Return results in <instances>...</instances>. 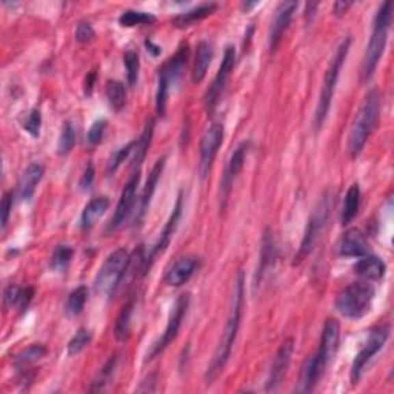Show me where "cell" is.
Instances as JSON below:
<instances>
[{
    "mask_svg": "<svg viewBox=\"0 0 394 394\" xmlns=\"http://www.w3.org/2000/svg\"><path fill=\"white\" fill-rule=\"evenodd\" d=\"M244 294H245V279H244V273L240 271V273L237 274L236 285H234L231 308H230V314H228L224 334H222L220 337V342L218 345V348H215L214 351V356L211 362H209L207 374H205V380L208 385L213 384V382L218 379V376L224 371L226 362L228 359H230L233 345L234 342H236V337L239 332L240 319H242Z\"/></svg>",
    "mask_w": 394,
    "mask_h": 394,
    "instance_id": "6da1fadb",
    "label": "cell"
},
{
    "mask_svg": "<svg viewBox=\"0 0 394 394\" xmlns=\"http://www.w3.org/2000/svg\"><path fill=\"white\" fill-rule=\"evenodd\" d=\"M379 108H380L379 92L378 90H371L367 94L365 101H363L359 113H357L353 125H351L350 129L348 153L353 159L359 156L363 145L367 144L369 134H371L376 123H378Z\"/></svg>",
    "mask_w": 394,
    "mask_h": 394,
    "instance_id": "7a4b0ae2",
    "label": "cell"
},
{
    "mask_svg": "<svg viewBox=\"0 0 394 394\" xmlns=\"http://www.w3.org/2000/svg\"><path fill=\"white\" fill-rule=\"evenodd\" d=\"M391 18H393V3L386 2L380 6L374 18L373 34L369 37L367 51L365 55H363V65H362L363 80H368L371 77L374 70L378 68L379 60L385 49L388 28H390L391 25Z\"/></svg>",
    "mask_w": 394,
    "mask_h": 394,
    "instance_id": "3957f363",
    "label": "cell"
},
{
    "mask_svg": "<svg viewBox=\"0 0 394 394\" xmlns=\"http://www.w3.org/2000/svg\"><path fill=\"white\" fill-rule=\"evenodd\" d=\"M350 45H351V39L350 37H345V39L341 42V45L337 47L336 53H334V55H332V59L330 60V64H328V68H326V71H325L322 91H320L316 114H314V127H316V129L322 128L326 116H328L331 98H332V96H334L339 74H341V70L345 64V60H347Z\"/></svg>",
    "mask_w": 394,
    "mask_h": 394,
    "instance_id": "277c9868",
    "label": "cell"
},
{
    "mask_svg": "<svg viewBox=\"0 0 394 394\" xmlns=\"http://www.w3.org/2000/svg\"><path fill=\"white\" fill-rule=\"evenodd\" d=\"M374 300V287L363 280L351 283L336 299L337 311L347 319H360L371 310Z\"/></svg>",
    "mask_w": 394,
    "mask_h": 394,
    "instance_id": "5b68a950",
    "label": "cell"
},
{
    "mask_svg": "<svg viewBox=\"0 0 394 394\" xmlns=\"http://www.w3.org/2000/svg\"><path fill=\"white\" fill-rule=\"evenodd\" d=\"M129 261H131V257H129L127 250L119 248L111 252L96 276V291L103 296H113L127 274Z\"/></svg>",
    "mask_w": 394,
    "mask_h": 394,
    "instance_id": "8992f818",
    "label": "cell"
},
{
    "mask_svg": "<svg viewBox=\"0 0 394 394\" xmlns=\"http://www.w3.org/2000/svg\"><path fill=\"white\" fill-rule=\"evenodd\" d=\"M188 60V47L185 45L179 48V51L172 55L170 60L162 66L159 71V80H157V94H156V108L159 116L165 114L166 109V101H168L170 91L172 86H176L179 80H181L182 74L185 71Z\"/></svg>",
    "mask_w": 394,
    "mask_h": 394,
    "instance_id": "52a82bcc",
    "label": "cell"
},
{
    "mask_svg": "<svg viewBox=\"0 0 394 394\" xmlns=\"http://www.w3.org/2000/svg\"><path fill=\"white\" fill-rule=\"evenodd\" d=\"M330 208H331V197L324 196L322 200H320L317 203V207L314 208L311 218L308 219L304 237H302V242H300V248L294 259V265L300 263L311 252L313 246L314 244H316V240L319 237V234L322 233V230L326 225V220H328Z\"/></svg>",
    "mask_w": 394,
    "mask_h": 394,
    "instance_id": "ba28073f",
    "label": "cell"
},
{
    "mask_svg": "<svg viewBox=\"0 0 394 394\" xmlns=\"http://www.w3.org/2000/svg\"><path fill=\"white\" fill-rule=\"evenodd\" d=\"M386 339H388V326H378V328H374L369 332L367 342L363 343L362 350L356 354L353 365H351V382H353V385L359 384L363 368L367 367L369 359L384 347Z\"/></svg>",
    "mask_w": 394,
    "mask_h": 394,
    "instance_id": "9c48e42d",
    "label": "cell"
},
{
    "mask_svg": "<svg viewBox=\"0 0 394 394\" xmlns=\"http://www.w3.org/2000/svg\"><path fill=\"white\" fill-rule=\"evenodd\" d=\"M188 305H189L188 294H181L176 299L174 305H172V310L170 313V319H168V324H166L165 332L162 334V337H160V341L151 348L150 354H148V359H154V357L162 353V351L177 337V332L179 330H181L182 320L185 317V314H187Z\"/></svg>",
    "mask_w": 394,
    "mask_h": 394,
    "instance_id": "30bf717a",
    "label": "cell"
},
{
    "mask_svg": "<svg viewBox=\"0 0 394 394\" xmlns=\"http://www.w3.org/2000/svg\"><path fill=\"white\" fill-rule=\"evenodd\" d=\"M222 140H224V127L220 123H211L205 129V133H203L199 148V165H197V168H199V174L202 179L211 170L215 154H218L222 145Z\"/></svg>",
    "mask_w": 394,
    "mask_h": 394,
    "instance_id": "8fae6325",
    "label": "cell"
},
{
    "mask_svg": "<svg viewBox=\"0 0 394 394\" xmlns=\"http://www.w3.org/2000/svg\"><path fill=\"white\" fill-rule=\"evenodd\" d=\"M234 64H236V49H234L233 45H228L225 48V54L219 66V71L218 74H215L213 83L211 86H209L205 94V107L208 109V113H211V111L215 108V105L219 103L222 92H224L225 86L228 83V79H230L231 76Z\"/></svg>",
    "mask_w": 394,
    "mask_h": 394,
    "instance_id": "7c38bea8",
    "label": "cell"
},
{
    "mask_svg": "<svg viewBox=\"0 0 394 394\" xmlns=\"http://www.w3.org/2000/svg\"><path fill=\"white\" fill-rule=\"evenodd\" d=\"M293 350H294V341L291 337L287 339V341H283L279 350H277V353L274 356V360H273V365H271V371H270L268 380H267V386H265V390L267 391L279 390L280 384L283 382V379H285L289 362H291Z\"/></svg>",
    "mask_w": 394,
    "mask_h": 394,
    "instance_id": "4fadbf2b",
    "label": "cell"
},
{
    "mask_svg": "<svg viewBox=\"0 0 394 394\" xmlns=\"http://www.w3.org/2000/svg\"><path fill=\"white\" fill-rule=\"evenodd\" d=\"M248 142H242L239 144L236 150H234L233 156L230 159V163L226 166V171L224 174V179H222V187H220V199H222V208H225L228 196H230V191L233 188V183L236 181L237 176L240 174V171L244 168L245 159H246V153H248Z\"/></svg>",
    "mask_w": 394,
    "mask_h": 394,
    "instance_id": "5bb4252c",
    "label": "cell"
},
{
    "mask_svg": "<svg viewBox=\"0 0 394 394\" xmlns=\"http://www.w3.org/2000/svg\"><path fill=\"white\" fill-rule=\"evenodd\" d=\"M182 200H183V199H182V194H179L177 200H176V205H174V209H172V213H171V215H170L168 222H166V225L163 226L162 233H160V237H159V240H157V244L154 245V248L151 250L150 256L145 257L144 270H142V274H146V271L150 270V267H151L153 262H154V257H156V256L159 254V252H162V251L166 248V246H168L171 237L174 236V231H176V228H177L179 219H181V214H182Z\"/></svg>",
    "mask_w": 394,
    "mask_h": 394,
    "instance_id": "9a60e30c",
    "label": "cell"
},
{
    "mask_svg": "<svg viewBox=\"0 0 394 394\" xmlns=\"http://www.w3.org/2000/svg\"><path fill=\"white\" fill-rule=\"evenodd\" d=\"M200 261L196 256H183L171 265L165 274V283L170 287H182L199 270Z\"/></svg>",
    "mask_w": 394,
    "mask_h": 394,
    "instance_id": "2e32d148",
    "label": "cell"
},
{
    "mask_svg": "<svg viewBox=\"0 0 394 394\" xmlns=\"http://www.w3.org/2000/svg\"><path fill=\"white\" fill-rule=\"evenodd\" d=\"M139 181H140V172L137 170V171L133 172V176L129 177V181L127 182L125 188H123V191H122L119 203H117V207H116L113 222H111V230H116L117 226H120L123 222H125V219L128 218V214L131 213Z\"/></svg>",
    "mask_w": 394,
    "mask_h": 394,
    "instance_id": "e0dca14e",
    "label": "cell"
},
{
    "mask_svg": "<svg viewBox=\"0 0 394 394\" xmlns=\"http://www.w3.org/2000/svg\"><path fill=\"white\" fill-rule=\"evenodd\" d=\"M296 8H298V2H282L279 6H277L274 21H273V23H271V29H270V49L271 51H274L277 45L280 43L289 22H291Z\"/></svg>",
    "mask_w": 394,
    "mask_h": 394,
    "instance_id": "ac0fdd59",
    "label": "cell"
},
{
    "mask_svg": "<svg viewBox=\"0 0 394 394\" xmlns=\"http://www.w3.org/2000/svg\"><path fill=\"white\" fill-rule=\"evenodd\" d=\"M339 337H341V326L336 319H326L324 325L322 341H320V347L317 350V354L322 362L328 367V363L334 359L339 348Z\"/></svg>",
    "mask_w": 394,
    "mask_h": 394,
    "instance_id": "d6986e66",
    "label": "cell"
},
{
    "mask_svg": "<svg viewBox=\"0 0 394 394\" xmlns=\"http://www.w3.org/2000/svg\"><path fill=\"white\" fill-rule=\"evenodd\" d=\"M163 166H165V157H160L156 162V165L153 166L150 176H148L144 193H142L139 205H137V208H135V219H134L135 225H140L142 220H144V218H145V214L148 211V207H150V203H151L154 191H156V188H157V182L160 179V174H162V171H163Z\"/></svg>",
    "mask_w": 394,
    "mask_h": 394,
    "instance_id": "ffe728a7",
    "label": "cell"
},
{
    "mask_svg": "<svg viewBox=\"0 0 394 394\" xmlns=\"http://www.w3.org/2000/svg\"><path fill=\"white\" fill-rule=\"evenodd\" d=\"M326 368L325 363L320 359L319 354H313L310 359L305 362L304 368H302L300 373V380L299 386L296 388L298 393H311L314 390V386L317 385L319 379L322 378L324 369Z\"/></svg>",
    "mask_w": 394,
    "mask_h": 394,
    "instance_id": "44dd1931",
    "label": "cell"
},
{
    "mask_svg": "<svg viewBox=\"0 0 394 394\" xmlns=\"http://www.w3.org/2000/svg\"><path fill=\"white\" fill-rule=\"evenodd\" d=\"M367 239L359 230L351 228L343 234L341 244H339V254L343 257H363L367 256Z\"/></svg>",
    "mask_w": 394,
    "mask_h": 394,
    "instance_id": "7402d4cb",
    "label": "cell"
},
{
    "mask_svg": "<svg viewBox=\"0 0 394 394\" xmlns=\"http://www.w3.org/2000/svg\"><path fill=\"white\" fill-rule=\"evenodd\" d=\"M43 172H45V170H43V166L40 163H31L23 170L21 179H18V187H17L18 197H21L22 200L25 202L31 200L37 185L42 181Z\"/></svg>",
    "mask_w": 394,
    "mask_h": 394,
    "instance_id": "603a6c76",
    "label": "cell"
},
{
    "mask_svg": "<svg viewBox=\"0 0 394 394\" xmlns=\"http://www.w3.org/2000/svg\"><path fill=\"white\" fill-rule=\"evenodd\" d=\"M385 263L378 256H363L354 265V273L367 282L380 280L385 276Z\"/></svg>",
    "mask_w": 394,
    "mask_h": 394,
    "instance_id": "cb8c5ba5",
    "label": "cell"
},
{
    "mask_svg": "<svg viewBox=\"0 0 394 394\" xmlns=\"http://www.w3.org/2000/svg\"><path fill=\"white\" fill-rule=\"evenodd\" d=\"M109 207V200L107 197H96V199L90 200L82 211V218H80V225L83 230H90L91 226L96 225V222L107 213Z\"/></svg>",
    "mask_w": 394,
    "mask_h": 394,
    "instance_id": "d4e9b609",
    "label": "cell"
},
{
    "mask_svg": "<svg viewBox=\"0 0 394 394\" xmlns=\"http://www.w3.org/2000/svg\"><path fill=\"white\" fill-rule=\"evenodd\" d=\"M213 59V48L209 45V42L202 40L197 45L194 66H193V83H200L207 76L208 66L211 64Z\"/></svg>",
    "mask_w": 394,
    "mask_h": 394,
    "instance_id": "484cf974",
    "label": "cell"
},
{
    "mask_svg": "<svg viewBox=\"0 0 394 394\" xmlns=\"http://www.w3.org/2000/svg\"><path fill=\"white\" fill-rule=\"evenodd\" d=\"M218 10V5L215 3H203L196 6L193 10H188L182 12V14L176 16L172 18V23L176 25L179 28H185V27H189V25H193L196 22L202 21V18L208 17L209 14H213V12Z\"/></svg>",
    "mask_w": 394,
    "mask_h": 394,
    "instance_id": "4316f807",
    "label": "cell"
},
{
    "mask_svg": "<svg viewBox=\"0 0 394 394\" xmlns=\"http://www.w3.org/2000/svg\"><path fill=\"white\" fill-rule=\"evenodd\" d=\"M33 288H21L17 285H10L6 287L3 293V302L6 308H21L25 310L28 306V304L33 299Z\"/></svg>",
    "mask_w": 394,
    "mask_h": 394,
    "instance_id": "83f0119b",
    "label": "cell"
},
{
    "mask_svg": "<svg viewBox=\"0 0 394 394\" xmlns=\"http://www.w3.org/2000/svg\"><path fill=\"white\" fill-rule=\"evenodd\" d=\"M359 207H360V188L357 183H353L348 188L347 194H345V199H343V207H342V214H341V220L343 225L350 224V222L356 218L357 211H359Z\"/></svg>",
    "mask_w": 394,
    "mask_h": 394,
    "instance_id": "f1b7e54d",
    "label": "cell"
},
{
    "mask_svg": "<svg viewBox=\"0 0 394 394\" xmlns=\"http://www.w3.org/2000/svg\"><path fill=\"white\" fill-rule=\"evenodd\" d=\"M273 257H274V242H273V236H271L270 230H267V231H265L263 242H262L261 263H259L257 274H256V280H254L256 285H257L259 282L262 280L263 274L267 273V270L271 267V263H273Z\"/></svg>",
    "mask_w": 394,
    "mask_h": 394,
    "instance_id": "f546056e",
    "label": "cell"
},
{
    "mask_svg": "<svg viewBox=\"0 0 394 394\" xmlns=\"http://www.w3.org/2000/svg\"><path fill=\"white\" fill-rule=\"evenodd\" d=\"M133 311H134V299L127 302L125 306L122 308L119 317L116 320L114 336L119 342H125L129 336V325H131Z\"/></svg>",
    "mask_w": 394,
    "mask_h": 394,
    "instance_id": "4dcf8cb0",
    "label": "cell"
},
{
    "mask_svg": "<svg viewBox=\"0 0 394 394\" xmlns=\"http://www.w3.org/2000/svg\"><path fill=\"white\" fill-rule=\"evenodd\" d=\"M153 129H154V122L150 120L146 123V127L144 129V133H142L140 139L135 142V146H134V157H133V166L139 170V166L144 162V159L148 153V148H150L151 144V139H153Z\"/></svg>",
    "mask_w": 394,
    "mask_h": 394,
    "instance_id": "1f68e13d",
    "label": "cell"
},
{
    "mask_svg": "<svg viewBox=\"0 0 394 394\" xmlns=\"http://www.w3.org/2000/svg\"><path fill=\"white\" fill-rule=\"evenodd\" d=\"M86 300H88V289H86V287H79L74 289V291L70 294V298H68L66 305H65L66 316H70V317L79 316V314L83 311Z\"/></svg>",
    "mask_w": 394,
    "mask_h": 394,
    "instance_id": "d6a6232c",
    "label": "cell"
},
{
    "mask_svg": "<svg viewBox=\"0 0 394 394\" xmlns=\"http://www.w3.org/2000/svg\"><path fill=\"white\" fill-rule=\"evenodd\" d=\"M45 354H47L45 347H42V345H29L28 348L22 350L21 353L14 357V367L16 368H25V367L31 365V363H34L39 359H42V357Z\"/></svg>",
    "mask_w": 394,
    "mask_h": 394,
    "instance_id": "836d02e7",
    "label": "cell"
},
{
    "mask_svg": "<svg viewBox=\"0 0 394 394\" xmlns=\"http://www.w3.org/2000/svg\"><path fill=\"white\" fill-rule=\"evenodd\" d=\"M107 97L108 102L113 109L120 111L125 107L127 102V88L122 82H117V80H111L107 85Z\"/></svg>",
    "mask_w": 394,
    "mask_h": 394,
    "instance_id": "e575fe53",
    "label": "cell"
},
{
    "mask_svg": "<svg viewBox=\"0 0 394 394\" xmlns=\"http://www.w3.org/2000/svg\"><path fill=\"white\" fill-rule=\"evenodd\" d=\"M154 22H156V17L150 14V12L134 11V10H128L119 17V23L122 27L127 28L139 27V25H151Z\"/></svg>",
    "mask_w": 394,
    "mask_h": 394,
    "instance_id": "d590c367",
    "label": "cell"
},
{
    "mask_svg": "<svg viewBox=\"0 0 394 394\" xmlns=\"http://www.w3.org/2000/svg\"><path fill=\"white\" fill-rule=\"evenodd\" d=\"M74 250L70 245H59L53 252L51 261H49V267L54 271H65L71 262Z\"/></svg>",
    "mask_w": 394,
    "mask_h": 394,
    "instance_id": "8d00e7d4",
    "label": "cell"
},
{
    "mask_svg": "<svg viewBox=\"0 0 394 394\" xmlns=\"http://www.w3.org/2000/svg\"><path fill=\"white\" fill-rule=\"evenodd\" d=\"M116 356L109 357L108 362L105 363L103 368L101 369V373H98L97 379L92 382V386L90 388L91 393H97V391H103L105 386H107L111 379H113V374H114V369H116Z\"/></svg>",
    "mask_w": 394,
    "mask_h": 394,
    "instance_id": "74e56055",
    "label": "cell"
},
{
    "mask_svg": "<svg viewBox=\"0 0 394 394\" xmlns=\"http://www.w3.org/2000/svg\"><path fill=\"white\" fill-rule=\"evenodd\" d=\"M74 144H76V127L73 125V122H66L57 142V153L60 156H66L73 150Z\"/></svg>",
    "mask_w": 394,
    "mask_h": 394,
    "instance_id": "f35d334b",
    "label": "cell"
},
{
    "mask_svg": "<svg viewBox=\"0 0 394 394\" xmlns=\"http://www.w3.org/2000/svg\"><path fill=\"white\" fill-rule=\"evenodd\" d=\"M123 60H125V68H127V77L129 85H135L139 77V70H140V62H139V54L133 51V49H128L123 55Z\"/></svg>",
    "mask_w": 394,
    "mask_h": 394,
    "instance_id": "ab89813d",
    "label": "cell"
},
{
    "mask_svg": "<svg viewBox=\"0 0 394 394\" xmlns=\"http://www.w3.org/2000/svg\"><path fill=\"white\" fill-rule=\"evenodd\" d=\"M91 342V332L86 328H79L76 334L71 337V341L68 342V354H79L80 351L86 348V345Z\"/></svg>",
    "mask_w": 394,
    "mask_h": 394,
    "instance_id": "60d3db41",
    "label": "cell"
},
{
    "mask_svg": "<svg viewBox=\"0 0 394 394\" xmlns=\"http://www.w3.org/2000/svg\"><path fill=\"white\" fill-rule=\"evenodd\" d=\"M134 146H135V142H129V144H127L125 146H122L119 151H116V153L113 154V157L109 159L108 166H107V172H108V174H114L116 170L119 168V166L122 165L123 160L128 159L129 153H131V151L134 150Z\"/></svg>",
    "mask_w": 394,
    "mask_h": 394,
    "instance_id": "b9f144b4",
    "label": "cell"
},
{
    "mask_svg": "<svg viewBox=\"0 0 394 394\" xmlns=\"http://www.w3.org/2000/svg\"><path fill=\"white\" fill-rule=\"evenodd\" d=\"M23 128L31 134V137H39L40 128H42V113L39 108L31 109V113L27 116L23 122Z\"/></svg>",
    "mask_w": 394,
    "mask_h": 394,
    "instance_id": "7bdbcfd3",
    "label": "cell"
},
{
    "mask_svg": "<svg viewBox=\"0 0 394 394\" xmlns=\"http://www.w3.org/2000/svg\"><path fill=\"white\" fill-rule=\"evenodd\" d=\"M105 128H107V120L101 119V120H96L92 123L88 134H86V140H88V144L91 146L98 145L103 139V134H105Z\"/></svg>",
    "mask_w": 394,
    "mask_h": 394,
    "instance_id": "ee69618b",
    "label": "cell"
},
{
    "mask_svg": "<svg viewBox=\"0 0 394 394\" xmlns=\"http://www.w3.org/2000/svg\"><path fill=\"white\" fill-rule=\"evenodd\" d=\"M94 37V29H92L90 22H80L76 29V40L80 43L90 42Z\"/></svg>",
    "mask_w": 394,
    "mask_h": 394,
    "instance_id": "f6af8a7d",
    "label": "cell"
},
{
    "mask_svg": "<svg viewBox=\"0 0 394 394\" xmlns=\"http://www.w3.org/2000/svg\"><path fill=\"white\" fill-rule=\"evenodd\" d=\"M11 209H12V193L8 191V193H5L2 200V230H5L6 224H8Z\"/></svg>",
    "mask_w": 394,
    "mask_h": 394,
    "instance_id": "bcb514c9",
    "label": "cell"
},
{
    "mask_svg": "<svg viewBox=\"0 0 394 394\" xmlns=\"http://www.w3.org/2000/svg\"><path fill=\"white\" fill-rule=\"evenodd\" d=\"M92 179H94V166H92V163H88L82 179H80V188L88 189L92 183Z\"/></svg>",
    "mask_w": 394,
    "mask_h": 394,
    "instance_id": "7dc6e473",
    "label": "cell"
},
{
    "mask_svg": "<svg viewBox=\"0 0 394 394\" xmlns=\"http://www.w3.org/2000/svg\"><path fill=\"white\" fill-rule=\"evenodd\" d=\"M351 5H353L351 2H336L334 6H332V11H334L336 16H342L343 12H347Z\"/></svg>",
    "mask_w": 394,
    "mask_h": 394,
    "instance_id": "c3c4849f",
    "label": "cell"
},
{
    "mask_svg": "<svg viewBox=\"0 0 394 394\" xmlns=\"http://www.w3.org/2000/svg\"><path fill=\"white\" fill-rule=\"evenodd\" d=\"M317 6H319V3H308V5H306V14H305V18H306V22H308V23H311V22H313L314 16H316V10H317Z\"/></svg>",
    "mask_w": 394,
    "mask_h": 394,
    "instance_id": "681fc988",
    "label": "cell"
},
{
    "mask_svg": "<svg viewBox=\"0 0 394 394\" xmlns=\"http://www.w3.org/2000/svg\"><path fill=\"white\" fill-rule=\"evenodd\" d=\"M94 73H90V76H88V80H86L85 82V91L88 92L90 94V91H91V88H92V80H94Z\"/></svg>",
    "mask_w": 394,
    "mask_h": 394,
    "instance_id": "f907efd6",
    "label": "cell"
},
{
    "mask_svg": "<svg viewBox=\"0 0 394 394\" xmlns=\"http://www.w3.org/2000/svg\"><path fill=\"white\" fill-rule=\"evenodd\" d=\"M145 45H146V48H150V51L153 53V55H159V54H160V48L156 47V45H153V42L146 40Z\"/></svg>",
    "mask_w": 394,
    "mask_h": 394,
    "instance_id": "816d5d0a",
    "label": "cell"
},
{
    "mask_svg": "<svg viewBox=\"0 0 394 394\" xmlns=\"http://www.w3.org/2000/svg\"><path fill=\"white\" fill-rule=\"evenodd\" d=\"M254 6H257V2H246V3H242V8L245 11H250L251 8H254Z\"/></svg>",
    "mask_w": 394,
    "mask_h": 394,
    "instance_id": "f5cc1de1",
    "label": "cell"
}]
</instances>
